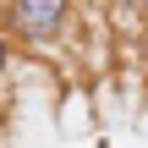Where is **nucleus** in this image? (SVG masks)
I'll return each instance as SVG.
<instances>
[{
  "label": "nucleus",
  "mask_w": 148,
  "mask_h": 148,
  "mask_svg": "<svg viewBox=\"0 0 148 148\" xmlns=\"http://www.w3.org/2000/svg\"><path fill=\"white\" fill-rule=\"evenodd\" d=\"M71 22V0H5V33L16 44H55Z\"/></svg>",
  "instance_id": "obj_1"
},
{
  "label": "nucleus",
  "mask_w": 148,
  "mask_h": 148,
  "mask_svg": "<svg viewBox=\"0 0 148 148\" xmlns=\"http://www.w3.org/2000/svg\"><path fill=\"white\" fill-rule=\"evenodd\" d=\"M5 71H11V33L0 27V82H5Z\"/></svg>",
  "instance_id": "obj_2"
}]
</instances>
